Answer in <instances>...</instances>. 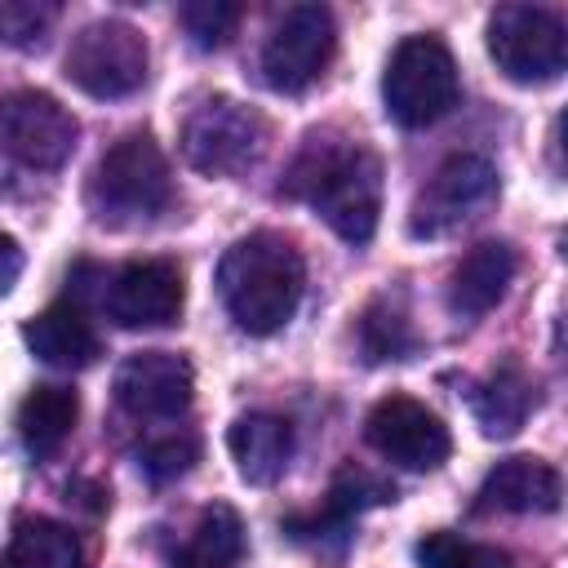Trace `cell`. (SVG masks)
I'll return each mask as SVG.
<instances>
[{"mask_svg": "<svg viewBox=\"0 0 568 568\" xmlns=\"http://www.w3.org/2000/svg\"><path fill=\"white\" fill-rule=\"evenodd\" d=\"M337 53V22L324 4H293L275 18L262 44V80L275 93L311 89Z\"/></svg>", "mask_w": 568, "mask_h": 568, "instance_id": "cell-8", "label": "cell"}, {"mask_svg": "<svg viewBox=\"0 0 568 568\" xmlns=\"http://www.w3.org/2000/svg\"><path fill=\"white\" fill-rule=\"evenodd\" d=\"M266 151V120L235 98H204L182 124V155L209 178H235Z\"/></svg>", "mask_w": 568, "mask_h": 568, "instance_id": "cell-7", "label": "cell"}, {"mask_svg": "<svg viewBox=\"0 0 568 568\" xmlns=\"http://www.w3.org/2000/svg\"><path fill=\"white\" fill-rule=\"evenodd\" d=\"M537 404V386L519 364H497L484 382L470 390V413L488 439H510Z\"/></svg>", "mask_w": 568, "mask_h": 568, "instance_id": "cell-18", "label": "cell"}, {"mask_svg": "<svg viewBox=\"0 0 568 568\" xmlns=\"http://www.w3.org/2000/svg\"><path fill=\"white\" fill-rule=\"evenodd\" d=\"M457 62L439 36H404L386 62V115L404 129H426L457 106Z\"/></svg>", "mask_w": 568, "mask_h": 568, "instance_id": "cell-4", "label": "cell"}, {"mask_svg": "<svg viewBox=\"0 0 568 568\" xmlns=\"http://www.w3.org/2000/svg\"><path fill=\"white\" fill-rule=\"evenodd\" d=\"M75 115L44 89L0 98V151L27 169H62L75 151Z\"/></svg>", "mask_w": 568, "mask_h": 568, "instance_id": "cell-10", "label": "cell"}, {"mask_svg": "<svg viewBox=\"0 0 568 568\" xmlns=\"http://www.w3.org/2000/svg\"><path fill=\"white\" fill-rule=\"evenodd\" d=\"M146 62H151V53L133 22L98 18L71 36L62 71L89 98H129L133 89H142Z\"/></svg>", "mask_w": 568, "mask_h": 568, "instance_id": "cell-5", "label": "cell"}, {"mask_svg": "<svg viewBox=\"0 0 568 568\" xmlns=\"http://www.w3.org/2000/svg\"><path fill=\"white\" fill-rule=\"evenodd\" d=\"M284 191L311 204L346 244H368L382 213V160L342 133H311L284 178Z\"/></svg>", "mask_w": 568, "mask_h": 568, "instance_id": "cell-1", "label": "cell"}, {"mask_svg": "<svg viewBox=\"0 0 568 568\" xmlns=\"http://www.w3.org/2000/svg\"><path fill=\"white\" fill-rule=\"evenodd\" d=\"M359 351L368 364H382V359H408L417 351V337L408 328V315L399 306H390V297L373 302L359 320Z\"/></svg>", "mask_w": 568, "mask_h": 568, "instance_id": "cell-22", "label": "cell"}, {"mask_svg": "<svg viewBox=\"0 0 568 568\" xmlns=\"http://www.w3.org/2000/svg\"><path fill=\"white\" fill-rule=\"evenodd\" d=\"M564 501V479L541 457H506L479 484V510L506 515H550Z\"/></svg>", "mask_w": 568, "mask_h": 568, "instance_id": "cell-14", "label": "cell"}, {"mask_svg": "<svg viewBox=\"0 0 568 568\" xmlns=\"http://www.w3.org/2000/svg\"><path fill=\"white\" fill-rule=\"evenodd\" d=\"M364 439L373 453H382L390 466L404 470H435L453 453V435L439 413L417 404L413 395H386L364 417Z\"/></svg>", "mask_w": 568, "mask_h": 568, "instance_id": "cell-11", "label": "cell"}, {"mask_svg": "<svg viewBox=\"0 0 568 568\" xmlns=\"http://www.w3.org/2000/svg\"><path fill=\"white\" fill-rule=\"evenodd\" d=\"M178 22L182 31L191 36L195 49H222L240 22V4H226V0H191L178 9Z\"/></svg>", "mask_w": 568, "mask_h": 568, "instance_id": "cell-23", "label": "cell"}, {"mask_svg": "<svg viewBox=\"0 0 568 568\" xmlns=\"http://www.w3.org/2000/svg\"><path fill=\"white\" fill-rule=\"evenodd\" d=\"M4 568H84V550L67 524L31 515V519H18Z\"/></svg>", "mask_w": 568, "mask_h": 568, "instance_id": "cell-21", "label": "cell"}, {"mask_svg": "<svg viewBox=\"0 0 568 568\" xmlns=\"http://www.w3.org/2000/svg\"><path fill=\"white\" fill-rule=\"evenodd\" d=\"M53 22V4H31V0H0V40L13 44H36L40 31Z\"/></svg>", "mask_w": 568, "mask_h": 568, "instance_id": "cell-25", "label": "cell"}, {"mask_svg": "<svg viewBox=\"0 0 568 568\" xmlns=\"http://www.w3.org/2000/svg\"><path fill=\"white\" fill-rule=\"evenodd\" d=\"M115 404L138 422H173L191 408L195 373L173 351H138L115 368Z\"/></svg>", "mask_w": 568, "mask_h": 568, "instance_id": "cell-12", "label": "cell"}, {"mask_svg": "<svg viewBox=\"0 0 568 568\" xmlns=\"http://www.w3.org/2000/svg\"><path fill=\"white\" fill-rule=\"evenodd\" d=\"M493 200H497V169L484 155H448L430 173V182L417 191L408 231L417 240H439L466 226L470 217H479Z\"/></svg>", "mask_w": 568, "mask_h": 568, "instance_id": "cell-9", "label": "cell"}, {"mask_svg": "<svg viewBox=\"0 0 568 568\" xmlns=\"http://www.w3.org/2000/svg\"><path fill=\"white\" fill-rule=\"evenodd\" d=\"M226 448H231V462H235L240 479L266 488L288 470L293 426L284 417H275V413H244V417L231 422Z\"/></svg>", "mask_w": 568, "mask_h": 568, "instance_id": "cell-17", "label": "cell"}, {"mask_svg": "<svg viewBox=\"0 0 568 568\" xmlns=\"http://www.w3.org/2000/svg\"><path fill=\"white\" fill-rule=\"evenodd\" d=\"M22 342H27V351L40 359V364H49V368H67V373H75V368H89L93 359H98V333H93V324H89V315L75 306V302H53V306H44L40 315H31L27 324H22Z\"/></svg>", "mask_w": 568, "mask_h": 568, "instance_id": "cell-16", "label": "cell"}, {"mask_svg": "<svg viewBox=\"0 0 568 568\" xmlns=\"http://www.w3.org/2000/svg\"><path fill=\"white\" fill-rule=\"evenodd\" d=\"M488 53L515 84H550L564 75L568 36L559 13L541 4H497L488 13Z\"/></svg>", "mask_w": 568, "mask_h": 568, "instance_id": "cell-6", "label": "cell"}, {"mask_svg": "<svg viewBox=\"0 0 568 568\" xmlns=\"http://www.w3.org/2000/svg\"><path fill=\"white\" fill-rule=\"evenodd\" d=\"M0 568H4V564H0Z\"/></svg>", "mask_w": 568, "mask_h": 568, "instance_id": "cell-28", "label": "cell"}, {"mask_svg": "<svg viewBox=\"0 0 568 568\" xmlns=\"http://www.w3.org/2000/svg\"><path fill=\"white\" fill-rule=\"evenodd\" d=\"M195 457H200V439H195L191 430H173V435L151 439V444L138 453V466H142V475H146L151 484H169V479L186 475V470L195 466Z\"/></svg>", "mask_w": 568, "mask_h": 568, "instance_id": "cell-24", "label": "cell"}, {"mask_svg": "<svg viewBox=\"0 0 568 568\" xmlns=\"http://www.w3.org/2000/svg\"><path fill=\"white\" fill-rule=\"evenodd\" d=\"M75 417H80V395L71 386H53V382L36 386L18 404V439L36 462H44L71 439Z\"/></svg>", "mask_w": 568, "mask_h": 568, "instance_id": "cell-19", "label": "cell"}, {"mask_svg": "<svg viewBox=\"0 0 568 568\" xmlns=\"http://www.w3.org/2000/svg\"><path fill=\"white\" fill-rule=\"evenodd\" d=\"M515 271H519V257H515V248L506 240L475 244L470 253H462V262L448 275V311L462 315V320L488 315L506 297Z\"/></svg>", "mask_w": 568, "mask_h": 568, "instance_id": "cell-15", "label": "cell"}, {"mask_svg": "<svg viewBox=\"0 0 568 568\" xmlns=\"http://www.w3.org/2000/svg\"><path fill=\"white\" fill-rule=\"evenodd\" d=\"M84 200L98 222H138L155 217L173 200V173L151 133H124L102 151L89 173Z\"/></svg>", "mask_w": 568, "mask_h": 568, "instance_id": "cell-3", "label": "cell"}, {"mask_svg": "<svg viewBox=\"0 0 568 568\" xmlns=\"http://www.w3.org/2000/svg\"><path fill=\"white\" fill-rule=\"evenodd\" d=\"M182 266L169 257H142L120 266L102 293V306L120 328H164L182 315Z\"/></svg>", "mask_w": 568, "mask_h": 568, "instance_id": "cell-13", "label": "cell"}, {"mask_svg": "<svg viewBox=\"0 0 568 568\" xmlns=\"http://www.w3.org/2000/svg\"><path fill=\"white\" fill-rule=\"evenodd\" d=\"M306 288V262L293 248V240L275 231H253L235 240L217 262V293L235 328L248 337L280 333Z\"/></svg>", "mask_w": 568, "mask_h": 568, "instance_id": "cell-2", "label": "cell"}, {"mask_svg": "<svg viewBox=\"0 0 568 568\" xmlns=\"http://www.w3.org/2000/svg\"><path fill=\"white\" fill-rule=\"evenodd\" d=\"M240 559H244V519L226 501L204 506L186 546L178 550V568H235Z\"/></svg>", "mask_w": 568, "mask_h": 568, "instance_id": "cell-20", "label": "cell"}, {"mask_svg": "<svg viewBox=\"0 0 568 568\" xmlns=\"http://www.w3.org/2000/svg\"><path fill=\"white\" fill-rule=\"evenodd\" d=\"M18 275H22V244L9 231H0V297L18 284Z\"/></svg>", "mask_w": 568, "mask_h": 568, "instance_id": "cell-27", "label": "cell"}, {"mask_svg": "<svg viewBox=\"0 0 568 568\" xmlns=\"http://www.w3.org/2000/svg\"><path fill=\"white\" fill-rule=\"evenodd\" d=\"M479 546L453 537V532H426L417 541V564L422 568H475Z\"/></svg>", "mask_w": 568, "mask_h": 568, "instance_id": "cell-26", "label": "cell"}]
</instances>
